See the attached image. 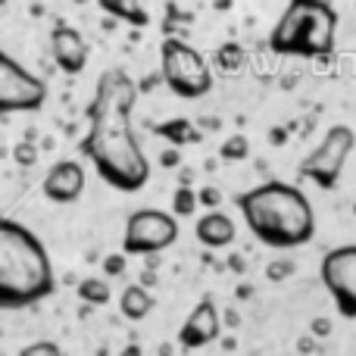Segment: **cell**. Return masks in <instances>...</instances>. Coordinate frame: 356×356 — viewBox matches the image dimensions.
<instances>
[{
	"label": "cell",
	"mask_w": 356,
	"mask_h": 356,
	"mask_svg": "<svg viewBox=\"0 0 356 356\" xmlns=\"http://www.w3.org/2000/svg\"><path fill=\"white\" fill-rule=\"evenodd\" d=\"M294 275V263L291 259H272L269 266H266V278L269 282H284V278Z\"/></svg>",
	"instance_id": "cell-22"
},
{
	"label": "cell",
	"mask_w": 356,
	"mask_h": 356,
	"mask_svg": "<svg viewBox=\"0 0 356 356\" xmlns=\"http://www.w3.org/2000/svg\"><path fill=\"white\" fill-rule=\"evenodd\" d=\"M219 156H222V160H225V163L247 160V156H250V141H247L244 135H234V138H228V141L219 147Z\"/></svg>",
	"instance_id": "cell-19"
},
{
	"label": "cell",
	"mask_w": 356,
	"mask_h": 356,
	"mask_svg": "<svg viewBox=\"0 0 356 356\" xmlns=\"http://www.w3.org/2000/svg\"><path fill=\"white\" fill-rule=\"evenodd\" d=\"M244 60H247V54H244V47H241L238 41H228V44H222V47L216 50V63H219L222 69H228V72L241 69L244 66Z\"/></svg>",
	"instance_id": "cell-18"
},
{
	"label": "cell",
	"mask_w": 356,
	"mask_h": 356,
	"mask_svg": "<svg viewBox=\"0 0 356 356\" xmlns=\"http://www.w3.org/2000/svg\"><path fill=\"white\" fill-rule=\"evenodd\" d=\"M309 332L319 334V338H325V334H332V322H328V319H316L313 325H309Z\"/></svg>",
	"instance_id": "cell-26"
},
{
	"label": "cell",
	"mask_w": 356,
	"mask_h": 356,
	"mask_svg": "<svg viewBox=\"0 0 356 356\" xmlns=\"http://www.w3.org/2000/svg\"><path fill=\"white\" fill-rule=\"evenodd\" d=\"M197 203H203V207H209V213H213L216 207H219L222 203V194H219V188H213V184H209V188H203L200 194H197Z\"/></svg>",
	"instance_id": "cell-25"
},
{
	"label": "cell",
	"mask_w": 356,
	"mask_h": 356,
	"mask_svg": "<svg viewBox=\"0 0 356 356\" xmlns=\"http://www.w3.org/2000/svg\"><path fill=\"white\" fill-rule=\"evenodd\" d=\"M154 131L160 138H166L169 144H175V147H184V144H200V138H203V131L197 129L191 119H169V122L156 125Z\"/></svg>",
	"instance_id": "cell-15"
},
{
	"label": "cell",
	"mask_w": 356,
	"mask_h": 356,
	"mask_svg": "<svg viewBox=\"0 0 356 356\" xmlns=\"http://www.w3.org/2000/svg\"><path fill=\"white\" fill-rule=\"evenodd\" d=\"M160 163L166 169H172V166H178V163H181V156H178V150H163L160 154Z\"/></svg>",
	"instance_id": "cell-27"
},
{
	"label": "cell",
	"mask_w": 356,
	"mask_h": 356,
	"mask_svg": "<svg viewBox=\"0 0 356 356\" xmlns=\"http://www.w3.org/2000/svg\"><path fill=\"white\" fill-rule=\"evenodd\" d=\"M353 147H356V131L350 125H332L325 131V138L319 141V147L309 150L300 160L297 172L303 178H309L313 184H319L322 191H332V188H338L341 172H344Z\"/></svg>",
	"instance_id": "cell-6"
},
{
	"label": "cell",
	"mask_w": 356,
	"mask_h": 356,
	"mask_svg": "<svg viewBox=\"0 0 356 356\" xmlns=\"http://www.w3.org/2000/svg\"><path fill=\"white\" fill-rule=\"evenodd\" d=\"M79 300L91 303V307H106L110 303V284H106V278H85V282H79Z\"/></svg>",
	"instance_id": "cell-17"
},
{
	"label": "cell",
	"mask_w": 356,
	"mask_h": 356,
	"mask_svg": "<svg viewBox=\"0 0 356 356\" xmlns=\"http://www.w3.org/2000/svg\"><path fill=\"white\" fill-rule=\"evenodd\" d=\"M319 275L332 300L338 303V313L344 319H356V244L328 250L322 257Z\"/></svg>",
	"instance_id": "cell-9"
},
{
	"label": "cell",
	"mask_w": 356,
	"mask_h": 356,
	"mask_svg": "<svg viewBox=\"0 0 356 356\" xmlns=\"http://www.w3.org/2000/svg\"><path fill=\"white\" fill-rule=\"evenodd\" d=\"M100 10L110 13L113 19H125V22L138 25V29L150 25V13L144 10V6H135V3H116V0H100Z\"/></svg>",
	"instance_id": "cell-16"
},
{
	"label": "cell",
	"mask_w": 356,
	"mask_h": 356,
	"mask_svg": "<svg viewBox=\"0 0 356 356\" xmlns=\"http://www.w3.org/2000/svg\"><path fill=\"white\" fill-rule=\"evenodd\" d=\"M13 160H16L19 166H31V163L38 160V150L31 147V144H19V147L13 150Z\"/></svg>",
	"instance_id": "cell-24"
},
{
	"label": "cell",
	"mask_w": 356,
	"mask_h": 356,
	"mask_svg": "<svg viewBox=\"0 0 356 356\" xmlns=\"http://www.w3.org/2000/svg\"><path fill=\"white\" fill-rule=\"evenodd\" d=\"M104 275H125V253H110L104 257Z\"/></svg>",
	"instance_id": "cell-23"
},
{
	"label": "cell",
	"mask_w": 356,
	"mask_h": 356,
	"mask_svg": "<svg viewBox=\"0 0 356 356\" xmlns=\"http://www.w3.org/2000/svg\"><path fill=\"white\" fill-rule=\"evenodd\" d=\"M194 234H197V241H200L203 247H209V250H222V247H228L234 241L238 228H234L232 216H225L222 209H213V213H207V216L197 219Z\"/></svg>",
	"instance_id": "cell-13"
},
{
	"label": "cell",
	"mask_w": 356,
	"mask_h": 356,
	"mask_svg": "<svg viewBox=\"0 0 356 356\" xmlns=\"http://www.w3.org/2000/svg\"><path fill=\"white\" fill-rule=\"evenodd\" d=\"M41 191L54 203H75L85 194V166L79 160H60L47 169Z\"/></svg>",
	"instance_id": "cell-11"
},
{
	"label": "cell",
	"mask_w": 356,
	"mask_h": 356,
	"mask_svg": "<svg viewBox=\"0 0 356 356\" xmlns=\"http://www.w3.org/2000/svg\"><path fill=\"white\" fill-rule=\"evenodd\" d=\"M178 241V219L163 209H138L125 222L122 253L125 257H156Z\"/></svg>",
	"instance_id": "cell-7"
},
{
	"label": "cell",
	"mask_w": 356,
	"mask_h": 356,
	"mask_svg": "<svg viewBox=\"0 0 356 356\" xmlns=\"http://www.w3.org/2000/svg\"><path fill=\"white\" fill-rule=\"evenodd\" d=\"M338 41V13L325 0H294L284 6L269 35V50L282 56H328Z\"/></svg>",
	"instance_id": "cell-4"
},
{
	"label": "cell",
	"mask_w": 356,
	"mask_h": 356,
	"mask_svg": "<svg viewBox=\"0 0 356 356\" xmlns=\"http://www.w3.org/2000/svg\"><path fill=\"white\" fill-rule=\"evenodd\" d=\"M56 288L54 263L31 228L0 216V309H29Z\"/></svg>",
	"instance_id": "cell-3"
},
{
	"label": "cell",
	"mask_w": 356,
	"mask_h": 356,
	"mask_svg": "<svg viewBox=\"0 0 356 356\" xmlns=\"http://www.w3.org/2000/svg\"><path fill=\"white\" fill-rule=\"evenodd\" d=\"M19 356H63L56 341H35V344H25Z\"/></svg>",
	"instance_id": "cell-21"
},
{
	"label": "cell",
	"mask_w": 356,
	"mask_h": 356,
	"mask_svg": "<svg viewBox=\"0 0 356 356\" xmlns=\"http://www.w3.org/2000/svg\"><path fill=\"white\" fill-rule=\"evenodd\" d=\"M116 356H144V350H141V347H138V344H129V347H125V350H119Z\"/></svg>",
	"instance_id": "cell-28"
},
{
	"label": "cell",
	"mask_w": 356,
	"mask_h": 356,
	"mask_svg": "<svg viewBox=\"0 0 356 356\" xmlns=\"http://www.w3.org/2000/svg\"><path fill=\"white\" fill-rule=\"evenodd\" d=\"M244 225L257 241L275 250L303 247L316 234V209L297 184L263 181L234 197Z\"/></svg>",
	"instance_id": "cell-2"
},
{
	"label": "cell",
	"mask_w": 356,
	"mask_h": 356,
	"mask_svg": "<svg viewBox=\"0 0 356 356\" xmlns=\"http://www.w3.org/2000/svg\"><path fill=\"white\" fill-rule=\"evenodd\" d=\"M154 307H156L154 294H150L147 288H141V284H129V288L122 291V297H119V309H122V316L131 322L147 319V316L154 313Z\"/></svg>",
	"instance_id": "cell-14"
},
{
	"label": "cell",
	"mask_w": 356,
	"mask_h": 356,
	"mask_svg": "<svg viewBox=\"0 0 356 356\" xmlns=\"http://www.w3.org/2000/svg\"><path fill=\"white\" fill-rule=\"evenodd\" d=\"M50 54H54V63L66 75H81L88 66L85 38H81V31H75L72 25H66V22L54 25V31H50Z\"/></svg>",
	"instance_id": "cell-12"
},
{
	"label": "cell",
	"mask_w": 356,
	"mask_h": 356,
	"mask_svg": "<svg viewBox=\"0 0 356 356\" xmlns=\"http://www.w3.org/2000/svg\"><path fill=\"white\" fill-rule=\"evenodd\" d=\"M160 72L169 91L184 100H197L213 88V72L207 60L181 38H166L160 44Z\"/></svg>",
	"instance_id": "cell-5"
},
{
	"label": "cell",
	"mask_w": 356,
	"mask_h": 356,
	"mask_svg": "<svg viewBox=\"0 0 356 356\" xmlns=\"http://www.w3.org/2000/svg\"><path fill=\"white\" fill-rule=\"evenodd\" d=\"M135 100L138 85L131 75L125 69H106L88 104V131L79 144L97 175L122 194H135L150 181V160L131 125Z\"/></svg>",
	"instance_id": "cell-1"
},
{
	"label": "cell",
	"mask_w": 356,
	"mask_h": 356,
	"mask_svg": "<svg viewBox=\"0 0 356 356\" xmlns=\"http://www.w3.org/2000/svg\"><path fill=\"white\" fill-rule=\"evenodd\" d=\"M219 334H222L219 307L213 303V297H203V300L191 309L184 325L178 328V347H181V350H200V347L219 341Z\"/></svg>",
	"instance_id": "cell-10"
},
{
	"label": "cell",
	"mask_w": 356,
	"mask_h": 356,
	"mask_svg": "<svg viewBox=\"0 0 356 356\" xmlns=\"http://www.w3.org/2000/svg\"><path fill=\"white\" fill-rule=\"evenodd\" d=\"M47 100V85L35 72L0 50V116L13 113H35Z\"/></svg>",
	"instance_id": "cell-8"
},
{
	"label": "cell",
	"mask_w": 356,
	"mask_h": 356,
	"mask_svg": "<svg viewBox=\"0 0 356 356\" xmlns=\"http://www.w3.org/2000/svg\"><path fill=\"white\" fill-rule=\"evenodd\" d=\"M194 207H197V191H191V188H178L175 191V197H172V209H175V216H191L194 213Z\"/></svg>",
	"instance_id": "cell-20"
}]
</instances>
